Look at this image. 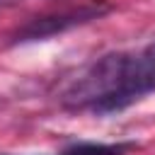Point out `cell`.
Returning a JSON list of instances; mask_svg holds the SVG:
<instances>
[{
	"label": "cell",
	"mask_w": 155,
	"mask_h": 155,
	"mask_svg": "<svg viewBox=\"0 0 155 155\" xmlns=\"http://www.w3.org/2000/svg\"><path fill=\"white\" fill-rule=\"evenodd\" d=\"M145 51H148V53H150V56H153V58H155V44H150V46H148V48H145Z\"/></svg>",
	"instance_id": "cell-4"
},
{
	"label": "cell",
	"mask_w": 155,
	"mask_h": 155,
	"mask_svg": "<svg viewBox=\"0 0 155 155\" xmlns=\"http://www.w3.org/2000/svg\"><path fill=\"white\" fill-rule=\"evenodd\" d=\"M63 155H124V148L119 145H102V143H80Z\"/></svg>",
	"instance_id": "cell-3"
},
{
	"label": "cell",
	"mask_w": 155,
	"mask_h": 155,
	"mask_svg": "<svg viewBox=\"0 0 155 155\" xmlns=\"http://www.w3.org/2000/svg\"><path fill=\"white\" fill-rule=\"evenodd\" d=\"M155 90V58L140 53H109L85 70L63 94L70 109L114 111Z\"/></svg>",
	"instance_id": "cell-1"
},
{
	"label": "cell",
	"mask_w": 155,
	"mask_h": 155,
	"mask_svg": "<svg viewBox=\"0 0 155 155\" xmlns=\"http://www.w3.org/2000/svg\"><path fill=\"white\" fill-rule=\"evenodd\" d=\"M102 10L97 7H90V10H78V12H68V15H56V17H41L36 22H29L27 27H22L17 31V39L15 41H31V39H44V36H51L56 31H63L73 24H80V22H87V19H94L99 17Z\"/></svg>",
	"instance_id": "cell-2"
}]
</instances>
